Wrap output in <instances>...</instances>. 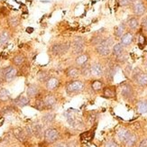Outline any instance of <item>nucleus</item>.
Here are the masks:
<instances>
[{
    "label": "nucleus",
    "instance_id": "nucleus-1",
    "mask_svg": "<svg viewBox=\"0 0 147 147\" xmlns=\"http://www.w3.org/2000/svg\"><path fill=\"white\" fill-rule=\"evenodd\" d=\"M85 89L84 82L80 80H72L69 81L65 86L66 93L69 96H73L81 93Z\"/></svg>",
    "mask_w": 147,
    "mask_h": 147
},
{
    "label": "nucleus",
    "instance_id": "nucleus-2",
    "mask_svg": "<svg viewBox=\"0 0 147 147\" xmlns=\"http://www.w3.org/2000/svg\"><path fill=\"white\" fill-rule=\"evenodd\" d=\"M17 73V69L13 66H6L0 69V75L6 82H11L14 80L16 78Z\"/></svg>",
    "mask_w": 147,
    "mask_h": 147
},
{
    "label": "nucleus",
    "instance_id": "nucleus-3",
    "mask_svg": "<svg viewBox=\"0 0 147 147\" xmlns=\"http://www.w3.org/2000/svg\"><path fill=\"white\" fill-rule=\"evenodd\" d=\"M132 79L140 87H147V73L136 68L132 72Z\"/></svg>",
    "mask_w": 147,
    "mask_h": 147
},
{
    "label": "nucleus",
    "instance_id": "nucleus-4",
    "mask_svg": "<svg viewBox=\"0 0 147 147\" xmlns=\"http://www.w3.org/2000/svg\"><path fill=\"white\" fill-rule=\"evenodd\" d=\"M85 39L81 36H77L75 37L72 42H71V46H72V53L74 55H80L83 53L85 49Z\"/></svg>",
    "mask_w": 147,
    "mask_h": 147
},
{
    "label": "nucleus",
    "instance_id": "nucleus-5",
    "mask_svg": "<svg viewBox=\"0 0 147 147\" xmlns=\"http://www.w3.org/2000/svg\"><path fill=\"white\" fill-rule=\"evenodd\" d=\"M43 137L45 139V142L49 144H54L59 140L60 134L57 129L53 128V127H50L44 131Z\"/></svg>",
    "mask_w": 147,
    "mask_h": 147
},
{
    "label": "nucleus",
    "instance_id": "nucleus-6",
    "mask_svg": "<svg viewBox=\"0 0 147 147\" xmlns=\"http://www.w3.org/2000/svg\"><path fill=\"white\" fill-rule=\"evenodd\" d=\"M120 92L122 97L126 100H130L134 98V88L128 83H124L121 85Z\"/></svg>",
    "mask_w": 147,
    "mask_h": 147
},
{
    "label": "nucleus",
    "instance_id": "nucleus-7",
    "mask_svg": "<svg viewBox=\"0 0 147 147\" xmlns=\"http://www.w3.org/2000/svg\"><path fill=\"white\" fill-rule=\"evenodd\" d=\"M90 72L92 77L100 78L104 75V68L99 62H93L90 64Z\"/></svg>",
    "mask_w": 147,
    "mask_h": 147
},
{
    "label": "nucleus",
    "instance_id": "nucleus-8",
    "mask_svg": "<svg viewBox=\"0 0 147 147\" xmlns=\"http://www.w3.org/2000/svg\"><path fill=\"white\" fill-rule=\"evenodd\" d=\"M44 84H45V88L48 89V90L54 91L60 86V80L57 78V77L51 76Z\"/></svg>",
    "mask_w": 147,
    "mask_h": 147
},
{
    "label": "nucleus",
    "instance_id": "nucleus-9",
    "mask_svg": "<svg viewBox=\"0 0 147 147\" xmlns=\"http://www.w3.org/2000/svg\"><path fill=\"white\" fill-rule=\"evenodd\" d=\"M132 10H133V13H134V14H135L136 16H141L144 15V13H145V11H146V8H145L144 4L142 1H140V0H138V1L134 2Z\"/></svg>",
    "mask_w": 147,
    "mask_h": 147
},
{
    "label": "nucleus",
    "instance_id": "nucleus-10",
    "mask_svg": "<svg viewBox=\"0 0 147 147\" xmlns=\"http://www.w3.org/2000/svg\"><path fill=\"white\" fill-rule=\"evenodd\" d=\"M96 52L98 53V54H99L100 56H108L110 54V46H108L107 44L105 42V41L103 40L101 43H99L98 45L96 46Z\"/></svg>",
    "mask_w": 147,
    "mask_h": 147
},
{
    "label": "nucleus",
    "instance_id": "nucleus-11",
    "mask_svg": "<svg viewBox=\"0 0 147 147\" xmlns=\"http://www.w3.org/2000/svg\"><path fill=\"white\" fill-rule=\"evenodd\" d=\"M65 75L71 80H77L80 76V69L77 66H71L65 71Z\"/></svg>",
    "mask_w": 147,
    "mask_h": 147
},
{
    "label": "nucleus",
    "instance_id": "nucleus-12",
    "mask_svg": "<svg viewBox=\"0 0 147 147\" xmlns=\"http://www.w3.org/2000/svg\"><path fill=\"white\" fill-rule=\"evenodd\" d=\"M42 99L45 105V108H48V109L53 108L57 104V98L53 94H47Z\"/></svg>",
    "mask_w": 147,
    "mask_h": 147
},
{
    "label": "nucleus",
    "instance_id": "nucleus-13",
    "mask_svg": "<svg viewBox=\"0 0 147 147\" xmlns=\"http://www.w3.org/2000/svg\"><path fill=\"white\" fill-rule=\"evenodd\" d=\"M31 128H32V131H33V135L38 138V139H42V136H43V128H42V126L40 125V124H38V123H34L31 125Z\"/></svg>",
    "mask_w": 147,
    "mask_h": 147
},
{
    "label": "nucleus",
    "instance_id": "nucleus-14",
    "mask_svg": "<svg viewBox=\"0 0 147 147\" xmlns=\"http://www.w3.org/2000/svg\"><path fill=\"white\" fill-rule=\"evenodd\" d=\"M88 60L89 57L87 53H81L75 58V66L81 68L83 65H85L86 63L88 62Z\"/></svg>",
    "mask_w": 147,
    "mask_h": 147
},
{
    "label": "nucleus",
    "instance_id": "nucleus-15",
    "mask_svg": "<svg viewBox=\"0 0 147 147\" xmlns=\"http://www.w3.org/2000/svg\"><path fill=\"white\" fill-rule=\"evenodd\" d=\"M13 134H14L15 137L18 140L19 142L21 143H24L26 141V138H27V136L25 135V132L24 129L20 128V127H17V128H15L13 130Z\"/></svg>",
    "mask_w": 147,
    "mask_h": 147
},
{
    "label": "nucleus",
    "instance_id": "nucleus-16",
    "mask_svg": "<svg viewBox=\"0 0 147 147\" xmlns=\"http://www.w3.org/2000/svg\"><path fill=\"white\" fill-rule=\"evenodd\" d=\"M131 132L129 130H127L125 128H122L120 129L118 132H117V138L119 141L122 143V144H125L126 142V140L129 138V136H131Z\"/></svg>",
    "mask_w": 147,
    "mask_h": 147
},
{
    "label": "nucleus",
    "instance_id": "nucleus-17",
    "mask_svg": "<svg viewBox=\"0 0 147 147\" xmlns=\"http://www.w3.org/2000/svg\"><path fill=\"white\" fill-rule=\"evenodd\" d=\"M39 91H40V88L37 85L35 84H31L28 86L27 88V90H26V94H27V97L30 98H34V97H37L38 94H39Z\"/></svg>",
    "mask_w": 147,
    "mask_h": 147
},
{
    "label": "nucleus",
    "instance_id": "nucleus-18",
    "mask_svg": "<svg viewBox=\"0 0 147 147\" xmlns=\"http://www.w3.org/2000/svg\"><path fill=\"white\" fill-rule=\"evenodd\" d=\"M25 56L22 53H18L16 55H15L14 57L12 58V62L13 64L16 67H21L24 63L25 62Z\"/></svg>",
    "mask_w": 147,
    "mask_h": 147
},
{
    "label": "nucleus",
    "instance_id": "nucleus-19",
    "mask_svg": "<svg viewBox=\"0 0 147 147\" xmlns=\"http://www.w3.org/2000/svg\"><path fill=\"white\" fill-rule=\"evenodd\" d=\"M121 39V44L123 46H128L133 42L134 41V35L131 33H125L122 35V37L120 38Z\"/></svg>",
    "mask_w": 147,
    "mask_h": 147
},
{
    "label": "nucleus",
    "instance_id": "nucleus-20",
    "mask_svg": "<svg viewBox=\"0 0 147 147\" xmlns=\"http://www.w3.org/2000/svg\"><path fill=\"white\" fill-rule=\"evenodd\" d=\"M50 77H51L50 72L48 71H45V69H42V71H38L37 73V80L41 83H45Z\"/></svg>",
    "mask_w": 147,
    "mask_h": 147
},
{
    "label": "nucleus",
    "instance_id": "nucleus-21",
    "mask_svg": "<svg viewBox=\"0 0 147 147\" xmlns=\"http://www.w3.org/2000/svg\"><path fill=\"white\" fill-rule=\"evenodd\" d=\"M103 96L107 98H113L116 97V88L115 87H106L103 88Z\"/></svg>",
    "mask_w": 147,
    "mask_h": 147
},
{
    "label": "nucleus",
    "instance_id": "nucleus-22",
    "mask_svg": "<svg viewBox=\"0 0 147 147\" xmlns=\"http://www.w3.org/2000/svg\"><path fill=\"white\" fill-rule=\"evenodd\" d=\"M10 40V34L8 31H3L0 33V47L5 46Z\"/></svg>",
    "mask_w": 147,
    "mask_h": 147
},
{
    "label": "nucleus",
    "instance_id": "nucleus-23",
    "mask_svg": "<svg viewBox=\"0 0 147 147\" xmlns=\"http://www.w3.org/2000/svg\"><path fill=\"white\" fill-rule=\"evenodd\" d=\"M91 88H92V90L95 92H98V91L103 90L104 82L100 80H95L91 83Z\"/></svg>",
    "mask_w": 147,
    "mask_h": 147
},
{
    "label": "nucleus",
    "instance_id": "nucleus-24",
    "mask_svg": "<svg viewBox=\"0 0 147 147\" xmlns=\"http://www.w3.org/2000/svg\"><path fill=\"white\" fill-rule=\"evenodd\" d=\"M15 104L20 107H24L29 104V98L25 96H20L15 99Z\"/></svg>",
    "mask_w": 147,
    "mask_h": 147
},
{
    "label": "nucleus",
    "instance_id": "nucleus-25",
    "mask_svg": "<svg viewBox=\"0 0 147 147\" xmlns=\"http://www.w3.org/2000/svg\"><path fill=\"white\" fill-rule=\"evenodd\" d=\"M11 98L10 92L5 88H0V101L6 102Z\"/></svg>",
    "mask_w": 147,
    "mask_h": 147
},
{
    "label": "nucleus",
    "instance_id": "nucleus-26",
    "mask_svg": "<svg viewBox=\"0 0 147 147\" xmlns=\"http://www.w3.org/2000/svg\"><path fill=\"white\" fill-rule=\"evenodd\" d=\"M126 24H127V26L133 31L136 30L139 26V21L136 17H130L128 20H127Z\"/></svg>",
    "mask_w": 147,
    "mask_h": 147
},
{
    "label": "nucleus",
    "instance_id": "nucleus-27",
    "mask_svg": "<svg viewBox=\"0 0 147 147\" xmlns=\"http://www.w3.org/2000/svg\"><path fill=\"white\" fill-rule=\"evenodd\" d=\"M80 69V75H82L85 78H89L91 77V72H90V64L88 62L85 65H83Z\"/></svg>",
    "mask_w": 147,
    "mask_h": 147
},
{
    "label": "nucleus",
    "instance_id": "nucleus-28",
    "mask_svg": "<svg viewBox=\"0 0 147 147\" xmlns=\"http://www.w3.org/2000/svg\"><path fill=\"white\" fill-rule=\"evenodd\" d=\"M7 23L10 27L16 28L18 26L19 24H20V19H19L18 16H11L7 19Z\"/></svg>",
    "mask_w": 147,
    "mask_h": 147
},
{
    "label": "nucleus",
    "instance_id": "nucleus-29",
    "mask_svg": "<svg viewBox=\"0 0 147 147\" xmlns=\"http://www.w3.org/2000/svg\"><path fill=\"white\" fill-rule=\"evenodd\" d=\"M55 119V114L54 113H47L45 114L44 116L42 117V122L45 124V125H49V124H52Z\"/></svg>",
    "mask_w": 147,
    "mask_h": 147
},
{
    "label": "nucleus",
    "instance_id": "nucleus-30",
    "mask_svg": "<svg viewBox=\"0 0 147 147\" xmlns=\"http://www.w3.org/2000/svg\"><path fill=\"white\" fill-rule=\"evenodd\" d=\"M124 53V46L121 43H117L113 46V50H112V53L114 56H119L120 54H122Z\"/></svg>",
    "mask_w": 147,
    "mask_h": 147
},
{
    "label": "nucleus",
    "instance_id": "nucleus-31",
    "mask_svg": "<svg viewBox=\"0 0 147 147\" xmlns=\"http://www.w3.org/2000/svg\"><path fill=\"white\" fill-rule=\"evenodd\" d=\"M137 142V136L135 134H131V136H129V138L126 140V142L124 144L125 147H134L136 145Z\"/></svg>",
    "mask_w": 147,
    "mask_h": 147
},
{
    "label": "nucleus",
    "instance_id": "nucleus-32",
    "mask_svg": "<svg viewBox=\"0 0 147 147\" xmlns=\"http://www.w3.org/2000/svg\"><path fill=\"white\" fill-rule=\"evenodd\" d=\"M137 111L140 114L147 113V100H141L137 103Z\"/></svg>",
    "mask_w": 147,
    "mask_h": 147
},
{
    "label": "nucleus",
    "instance_id": "nucleus-33",
    "mask_svg": "<svg viewBox=\"0 0 147 147\" xmlns=\"http://www.w3.org/2000/svg\"><path fill=\"white\" fill-rule=\"evenodd\" d=\"M51 53L54 56L61 55V43H54L51 47Z\"/></svg>",
    "mask_w": 147,
    "mask_h": 147
},
{
    "label": "nucleus",
    "instance_id": "nucleus-34",
    "mask_svg": "<svg viewBox=\"0 0 147 147\" xmlns=\"http://www.w3.org/2000/svg\"><path fill=\"white\" fill-rule=\"evenodd\" d=\"M125 24H120L119 25L115 28V35L118 38H121L122 35L125 34Z\"/></svg>",
    "mask_w": 147,
    "mask_h": 147
},
{
    "label": "nucleus",
    "instance_id": "nucleus-35",
    "mask_svg": "<svg viewBox=\"0 0 147 147\" xmlns=\"http://www.w3.org/2000/svg\"><path fill=\"white\" fill-rule=\"evenodd\" d=\"M34 107L39 111H42L44 109H46L45 105H44V102H43V99L40 98H37L36 100H35V103H34Z\"/></svg>",
    "mask_w": 147,
    "mask_h": 147
},
{
    "label": "nucleus",
    "instance_id": "nucleus-36",
    "mask_svg": "<svg viewBox=\"0 0 147 147\" xmlns=\"http://www.w3.org/2000/svg\"><path fill=\"white\" fill-rule=\"evenodd\" d=\"M103 40H104L103 37H101V36H95V37H93L92 39H91L90 42H91L92 45L97 46V45H98L99 43H101Z\"/></svg>",
    "mask_w": 147,
    "mask_h": 147
},
{
    "label": "nucleus",
    "instance_id": "nucleus-37",
    "mask_svg": "<svg viewBox=\"0 0 147 147\" xmlns=\"http://www.w3.org/2000/svg\"><path fill=\"white\" fill-rule=\"evenodd\" d=\"M13 110H14V107H11V106H6V107H5L4 108H2L1 113H2L3 115H5V114L12 113Z\"/></svg>",
    "mask_w": 147,
    "mask_h": 147
},
{
    "label": "nucleus",
    "instance_id": "nucleus-38",
    "mask_svg": "<svg viewBox=\"0 0 147 147\" xmlns=\"http://www.w3.org/2000/svg\"><path fill=\"white\" fill-rule=\"evenodd\" d=\"M105 147H118V144L114 141V140H110L106 143Z\"/></svg>",
    "mask_w": 147,
    "mask_h": 147
},
{
    "label": "nucleus",
    "instance_id": "nucleus-39",
    "mask_svg": "<svg viewBox=\"0 0 147 147\" xmlns=\"http://www.w3.org/2000/svg\"><path fill=\"white\" fill-rule=\"evenodd\" d=\"M134 2L132 0H119V4L122 5V6H127L131 4H133Z\"/></svg>",
    "mask_w": 147,
    "mask_h": 147
},
{
    "label": "nucleus",
    "instance_id": "nucleus-40",
    "mask_svg": "<svg viewBox=\"0 0 147 147\" xmlns=\"http://www.w3.org/2000/svg\"><path fill=\"white\" fill-rule=\"evenodd\" d=\"M117 61H119V62H125L126 61V55L125 54V53H123L122 54L117 56Z\"/></svg>",
    "mask_w": 147,
    "mask_h": 147
},
{
    "label": "nucleus",
    "instance_id": "nucleus-41",
    "mask_svg": "<svg viewBox=\"0 0 147 147\" xmlns=\"http://www.w3.org/2000/svg\"><path fill=\"white\" fill-rule=\"evenodd\" d=\"M142 26H143V29L147 32V16L143 18V20H142Z\"/></svg>",
    "mask_w": 147,
    "mask_h": 147
},
{
    "label": "nucleus",
    "instance_id": "nucleus-42",
    "mask_svg": "<svg viewBox=\"0 0 147 147\" xmlns=\"http://www.w3.org/2000/svg\"><path fill=\"white\" fill-rule=\"evenodd\" d=\"M53 147H67V143L65 142H58L55 143Z\"/></svg>",
    "mask_w": 147,
    "mask_h": 147
},
{
    "label": "nucleus",
    "instance_id": "nucleus-43",
    "mask_svg": "<svg viewBox=\"0 0 147 147\" xmlns=\"http://www.w3.org/2000/svg\"><path fill=\"white\" fill-rule=\"evenodd\" d=\"M94 120H95V116H94V115H93V114L89 115L88 117V123H89V124H92V123L94 122Z\"/></svg>",
    "mask_w": 147,
    "mask_h": 147
},
{
    "label": "nucleus",
    "instance_id": "nucleus-44",
    "mask_svg": "<svg viewBox=\"0 0 147 147\" xmlns=\"http://www.w3.org/2000/svg\"><path fill=\"white\" fill-rule=\"evenodd\" d=\"M139 147H147V138L146 139H144L143 141L140 143Z\"/></svg>",
    "mask_w": 147,
    "mask_h": 147
},
{
    "label": "nucleus",
    "instance_id": "nucleus-45",
    "mask_svg": "<svg viewBox=\"0 0 147 147\" xmlns=\"http://www.w3.org/2000/svg\"><path fill=\"white\" fill-rule=\"evenodd\" d=\"M0 14L3 15V16H6V15L8 14V12H7V10H6L5 8L1 7V8H0Z\"/></svg>",
    "mask_w": 147,
    "mask_h": 147
},
{
    "label": "nucleus",
    "instance_id": "nucleus-46",
    "mask_svg": "<svg viewBox=\"0 0 147 147\" xmlns=\"http://www.w3.org/2000/svg\"><path fill=\"white\" fill-rule=\"evenodd\" d=\"M67 147H77V143L75 141H71L67 144Z\"/></svg>",
    "mask_w": 147,
    "mask_h": 147
},
{
    "label": "nucleus",
    "instance_id": "nucleus-47",
    "mask_svg": "<svg viewBox=\"0 0 147 147\" xmlns=\"http://www.w3.org/2000/svg\"><path fill=\"white\" fill-rule=\"evenodd\" d=\"M26 31H27V33L31 34V33H33L34 28H32V27H28V28H26Z\"/></svg>",
    "mask_w": 147,
    "mask_h": 147
},
{
    "label": "nucleus",
    "instance_id": "nucleus-48",
    "mask_svg": "<svg viewBox=\"0 0 147 147\" xmlns=\"http://www.w3.org/2000/svg\"><path fill=\"white\" fill-rule=\"evenodd\" d=\"M5 122V118L4 117H0V126H2Z\"/></svg>",
    "mask_w": 147,
    "mask_h": 147
},
{
    "label": "nucleus",
    "instance_id": "nucleus-49",
    "mask_svg": "<svg viewBox=\"0 0 147 147\" xmlns=\"http://www.w3.org/2000/svg\"><path fill=\"white\" fill-rule=\"evenodd\" d=\"M3 79L1 78V77H0V87H1V85H2V83H3Z\"/></svg>",
    "mask_w": 147,
    "mask_h": 147
},
{
    "label": "nucleus",
    "instance_id": "nucleus-50",
    "mask_svg": "<svg viewBox=\"0 0 147 147\" xmlns=\"http://www.w3.org/2000/svg\"><path fill=\"white\" fill-rule=\"evenodd\" d=\"M133 2H136V1H138V0H132Z\"/></svg>",
    "mask_w": 147,
    "mask_h": 147
}]
</instances>
